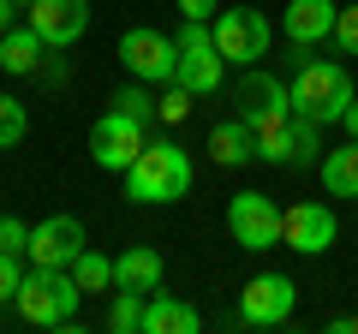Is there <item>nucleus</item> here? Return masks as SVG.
<instances>
[{"mask_svg": "<svg viewBox=\"0 0 358 334\" xmlns=\"http://www.w3.org/2000/svg\"><path fill=\"white\" fill-rule=\"evenodd\" d=\"M143 298H150V293H126V286H114L108 328H114V334H143Z\"/></svg>", "mask_w": 358, "mask_h": 334, "instance_id": "obj_22", "label": "nucleus"}, {"mask_svg": "<svg viewBox=\"0 0 358 334\" xmlns=\"http://www.w3.org/2000/svg\"><path fill=\"white\" fill-rule=\"evenodd\" d=\"M120 66L131 78H143V84H173L179 78V42L162 36L155 24H131L120 36Z\"/></svg>", "mask_w": 358, "mask_h": 334, "instance_id": "obj_7", "label": "nucleus"}, {"mask_svg": "<svg viewBox=\"0 0 358 334\" xmlns=\"http://www.w3.org/2000/svg\"><path fill=\"white\" fill-rule=\"evenodd\" d=\"M108 108H120V114H131L138 126H155V119H162V108H155V90L143 84V78H131V84H120V90L108 96Z\"/></svg>", "mask_w": 358, "mask_h": 334, "instance_id": "obj_20", "label": "nucleus"}, {"mask_svg": "<svg viewBox=\"0 0 358 334\" xmlns=\"http://www.w3.org/2000/svg\"><path fill=\"white\" fill-rule=\"evenodd\" d=\"M334 233H341V221H334L329 203H293L287 209V227H281V245L299 251V257H322L334 245Z\"/></svg>", "mask_w": 358, "mask_h": 334, "instance_id": "obj_12", "label": "nucleus"}, {"mask_svg": "<svg viewBox=\"0 0 358 334\" xmlns=\"http://www.w3.org/2000/svg\"><path fill=\"white\" fill-rule=\"evenodd\" d=\"M209 36H215V48H221L227 66H257L268 54V42H275V24H268L257 6H221L215 24H209Z\"/></svg>", "mask_w": 358, "mask_h": 334, "instance_id": "obj_5", "label": "nucleus"}, {"mask_svg": "<svg viewBox=\"0 0 358 334\" xmlns=\"http://www.w3.org/2000/svg\"><path fill=\"white\" fill-rule=\"evenodd\" d=\"M179 84L203 102V96H215L221 84H227V60H221L215 36H209V18H185L179 24Z\"/></svg>", "mask_w": 358, "mask_h": 334, "instance_id": "obj_4", "label": "nucleus"}, {"mask_svg": "<svg viewBox=\"0 0 358 334\" xmlns=\"http://www.w3.org/2000/svg\"><path fill=\"white\" fill-rule=\"evenodd\" d=\"M281 108H293L287 84H281V78H268L263 66H245V78H239V119H257V114H281Z\"/></svg>", "mask_w": 358, "mask_h": 334, "instance_id": "obj_15", "label": "nucleus"}, {"mask_svg": "<svg viewBox=\"0 0 358 334\" xmlns=\"http://www.w3.org/2000/svg\"><path fill=\"white\" fill-rule=\"evenodd\" d=\"M197 328H203V310L197 305L162 293V286L143 298V334H197Z\"/></svg>", "mask_w": 358, "mask_h": 334, "instance_id": "obj_14", "label": "nucleus"}, {"mask_svg": "<svg viewBox=\"0 0 358 334\" xmlns=\"http://www.w3.org/2000/svg\"><path fill=\"white\" fill-rule=\"evenodd\" d=\"M18 281H24V257H6V251H0V305H13Z\"/></svg>", "mask_w": 358, "mask_h": 334, "instance_id": "obj_28", "label": "nucleus"}, {"mask_svg": "<svg viewBox=\"0 0 358 334\" xmlns=\"http://www.w3.org/2000/svg\"><path fill=\"white\" fill-rule=\"evenodd\" d=\"M78 305H84V286L72 281V269H42V263H30L13 293V310L30 328H72Z\"/></svg>", "mask_w": 358, "mask_h": 334, "instance_id": "obj_3", "label": "nucleus"}, {"mask_svg": "<svg viewBox=\"0 0 358 334\" xmlns=\"http://www.w3.org/2000/svg\"><path fill=\"white\" fill-rule=\"evenodd\" d=\"M30 131V108L13 102V96H0V150H18Z\"/></svg>", "mask_w": 358, "mask_h": 334, "instance_id": "obj_23", "label": "nucleus"}, {"mask_svg": "<svg viewBox=\"0 0 358 334\" xmlns=\"http://www.w3.org/2000/svg\"><path fill=\"white\" fill-rule=\"evenodd\" d=\"M24 13H30L24 24L36 30L48 48H72V42L90 30V0H30Z\"/></svg>", "mask_w": 358, "mask_h": 334, "instance_id": "obj_10", "label": "nucleus"}, {"mask_svg": "<svg viewBox=\"0 0 358 334\" xmlns=\"http://www.w3.org/2000/svg\"><path fill=\"white\" fill-rule=\"evenodd\" d=\"M293 60V78H287V96H293V114L317 119V126H341V114L352 108V72L346 60H329V54H310L299 60V48L287 54Z\"/></svg>", "mask_w": 358, "mask_h": 334, "instance_id": "obj_1", "label": "nucleus"}, {"mask_svg": "<svg viewBox=\"0 0 358 334\" xmlns=\"http://www.w3.org/2000/svg\"><path fill=\"white\" fill-rule=\"evenodd\" d=\"M192 102H197V96L185 90L179 78H173V84H162V96H155V108H162V126H179V119L192 114Z\"/></svg>", "mask_w": 358, "mask_h": 334, "instance_id": "obj_24", "label": "nucleus"}, {"mask_svg": "<svg viewBox=\"0 0 358 334\" xmlns=\"http://www.w3.org/2000/svg\"><path fill=\"white\" fill-rule=\"evenodd\" d=\"M13 13H18L13 0H0V36H6V30H13Z\"/></svg>", "mask_w": 358, "mask_h": 334, "instance_id": "obj_31", "label": "nucleus"}, {"mask_svg": "<svg viewBox=\"0 0 358 334\" xmlns=\"http://www.w3.org/2000/svg\"><path fill=\"white\" fill-rule=\"evenodd\" d=\"M42 54H48V42H42L30 24H13L6 36H0V72L6 78H36Z\"/></svg>", "mask_w": 358, "mask_h": 334, "instance_id": "obj_17", "label": "nucleus"}, {"mask_svg": "<svg viewBox=\"0 0 358 334\" xmlns=\"http://www.w3.org/2000/svg\"><path fill=\"white\" fill-rule=\"evenodd\" d=\"M221 0H179V18H215Z\"/></svg>", "mask_w": 358, "mask_h": 334, "instance_id": "obj_29", "label": "nucleus"}, {"mask_svg": "<svg viewBox=\"0 0 358 334\" xmlns=\"http://www.w3.org/2000/svg\"><path fill=\"white\" fill-rule=\"evenodd\" d=\"M334 48H341L346 60H358V6H346V13L334 18Z\"/></svg>", "mask_w": 358, "mask_h": 334, "instance_id": "obj_27", "label": "nucleus"}, {"mask_svg": "<svg viewBox=\"0 0 358 334\" xmlns=\"http://www.w3.org/2000/svg\"><path fill=\"white\" fill-rule=\"evenodd\" d=\"M13 6H30V0H13Z\"/></svg>", "mask_w": 358, "mask_h": 334, "instance_id": "obj_33", "label": "nucleus"}, {"mask_svg": "<svg viewBox=\"0 0 358 334\" xmlns=\"http://www.w3.org/2000/svg\"><path fill=\"white\" fill-rule=\"evenodd\" d=\"M150 143V126H138L131 114H120V108H108L96 126H90V161L108 167V173H126L131 161H138V150Z\"/></svg>", "mask_w": 358, "mask_h": 334, "instance_id": "obj_8", "label": "nucleus"}, {"mask_svg": "<svg viewBox=\"0 0 358 334\" xmlns=\"http://www.w3.org/2000/svg\"><path fill=\"white\" fill-rule=\"evenodd\" d=\"M162 251L155 245H131V251H120L114 257V286H126V293H155L162 286Z\"/></svg>", "mask_w": 358, "mask_h": 334, "instance_id": "obj_16", "label": "nucleus"}, {"mask_svg": "<svg viewBox=\"0 0 358 334\" xmlns=\"http://www.w3.org/2000/svg\"><path fill=\"white\" fill-rule=\"evenodd\" d=\"M0 251H6V257H30V221L0 215Z\"/></svg>", "mask_w": 358, "mask_h": 334, "instance_id": "obj_25", "label": "nucleus"}, {"mask_svg": "<svg viewBox=\"0 0 358 334\" xmlns=\"http://www.w3.org/2000/svg\"><path fill=\"white\" fill-rule=\"evenodd\" d=\"M78 251H84V221L78 215H48L30 227V263H42V269H72Z\"/></svg>", "mask_w": 358, "mask_h": 334, "instance_id": "obj_11", "label": "nucleus"}, {"mask_svg": "<svg viewBox=\"0 0 358 334\" xmlns=\"http://www.w3.org/2000/svg\"><path fill=\"white\" fill-rule=\"evenodd\" d=\"M293 310H299V286L287 275H275V269L251 275L245 293H239V322H251V328H281Z\"/></svg>", "mask_w": 358, "mask_h": 334, "instance_id": "obj_9", "label": "nucleus"}, {"mask_svg": "<svg viewBox=\"0 0 358 334\" xmlns=\"http://www.w3.org/2000/svg\"><path fill=\"white\" fill-rule=\"evenodd\" d=\"M257 155V143H251V126L245 119H221L215 131H209V161L215 167H245Z\"/></svg>", "mask_w": 358, "mask_h": 334, "instance_id": "obj_18", "label": "nucleus"}, {"mask_svg": "<svg viewBox=\"0 0 358 334\" xmlns=\"http://www.w3.org/2000/svg\"><path fill=\"white\" fill-rule=\"evenodd\" d=\"M334 18H341V6L334 0H287V13H281V30L293 48H317V42L334 36Z\"/></svg>", "mask_w": 358, "mask_h": 334, "instance_id": "obj_13", "label": "nucleus"}, {"mask_svg": "<svg viewBox=\"0 0 358 334\" xmlns=\"http://www.w3.org/2000/svg\"><path fill=\"white\" fill-rule=\"evenodd\" d=\"M36 78H42V84H48V90H60L66 78H72V60H66V48H48V54H42Z\"/></svg>", "mask_w": 358, "mask_h": 334, "instance_id": "obj_26", "label": "nucleus"}, {"mask_svg": "<svg viewBox=\"0 0 358 334\" xmlns=\"http://www.w3.org/2000/svg\"><path fill=\"white\" fill-rule=\"evenodd\" d=\"M352 334H358V310H352Z\"/></svg>", "mask_w": 358, "mask_h": 334, "instance_id": "obj_32", "label": "nucleus"}, {"mask_svg": "<svg viewBox=\"0 0 358 334\" xmlns=\"http://www.w3.org/2000/svg\"><path fill=\"white\" fill-rule=\"evenodd\" d=\"M317 173H322V191L329 197H358V138L341 143V150H329L317 161Z\"/></svg>", "mask_w": 358, "mask_h": 334, "instance_id": "obj_19", "label": "nucleus"}, {"mask_svg": "<svg viewBox=\"0 0 358 334\" xmlns=\"http://www.w3.org/2000/svg\"><path fill=\"white\" fill-rule=\"evenodd\" d=\"M72 281L84 286V298H90V293H108V286H114V263H108L102 251H90V245H84L78 263H72Z\"/></svg>", "mask_w": 358, "mask_h": 334, "instance_id": "obj_21", "label": "nucleus"}, {"mask_svg": "<svg viewBox=\"0 0 358 334\" xmlns=\"http://www.w3.org/2000/svg\"><path fill=\"white\" fill-rule=\"evenodd\" d=\"M120 180H126V197H131V203H179V197L192 191L197 167H192V155L179 150L173 138H150V143L138 150V161H131Z\"/></svg>", "mask_w": 358, "mask_h": 334, "instance_id": "obj_2", "label": "nucleus"}, {"mask_svg": "<svg viewBox=\"0 0 358 334\" xmlns=\"http://www.w3.org/2000/svg\"><path fill=\"white\" fill-rule=\"evenodd\" d=\"M281 227H287V209L268 191H233L227 197L233 245H245V251H275V245H281Z\"/></svg>", "mask_w": 358, "mask_h": 334, "instance_id": "obj_6", "label": "nucleus"}, {"mask_svg": "<svg viewBox=\"0 0 358 334\" xmlns=\"http://www.w3.org/2000/svg\"><path fill=\"white\" fill-rule=\"evenodd\" d=\"M341 126H346V138H358V96H352V108L341 114Z\"/></svg>", "mask_w": 358, "mask_h": 334, "instance_id": "obj_30", "label": "nucleus"}]
</instances>
